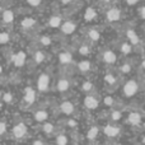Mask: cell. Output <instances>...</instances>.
Listing matches in <instances>:
<instances>
[{"label":"cell","instance_id":"7dc6e473","mask_svg":"<svg viewBox=\"0 0 145 145\" xmlns=\"http://www.w3.org/2000/svg\"><path fill=\"white\" fill-rule=\"evenodd\" d=\"M143 127H144V129H145V122H144V123H143Z\"/></svg>","mask_w":145,"mask_h":145},{"label":"cell","instance_id":"603a6c76","mask_svg":"<svg viewBox=\"0 0 145 145\" xmlns=\"http://www.w3.org/2000/svg\"><path fill=\"white\" fill-rule=\"evenodd\" d=\"M120 50H121V52H122L123 55H130L131 51H133V46H131L130 42H122Z\"/></svg>","mask_w":145,"mask_h":145},{"label":"cell","instance_id":"b9f144b4","mask_svg":"<svg viewBox=\"0 0 145 145\" xmlns=\"http://www.w3.org/2000/svg\"><path fill=\"white\" fill-rule=\"evenodd\" d=\"M32 145H43V143H42V141H41V140H36V141H35V143H33Z\"/></svg>","mask_w":145,"mask_h":145},{"label":"cell","instance_id":"5b68a950","mask_svg":"<svg viewBox=\"0 0 145 145\" xmlns=\"http://www.w3.org/2000/svg\"><path fill=\"white\" fill-rule=\"evenodd\" d=\"M103 133L106 134L107 136H110V138H115V136H117L118 134H120V127L116 125H106L105 129H103Z\"/></svg>","mask_w":145,"mask_h":145},{"label":"cell","instance_id":"d6986e66","mask_svg":"<svg viewBox=\"0 0 145 145\" xmlns=\"http://www.w3.org/2000/svg\"><path fill=\"white\" fill-rule=\"evenodd\" d=\"M95 17H97V12H95V9H93V8H88V9L85 10V13H84V19L85 20L90 22V20H93Z\"/></svg>","mask_w":145,"mask_h":145},{"label":"cell","instance_id":"7c38bea8","mask_svg":"<svg viewBox=\"0 0 145 145\" xmlns=\"http://www.w3.org/2000/svg\"><path fill=\"white\" fill-rule=\"evenodd\" d=\"M140 122H141V115L139 112H131L129 115V123H131L134 126H138L140 125Z\"/></svg>","mask_w":145,"mask_h":145},{"label":"cell","instance_id":"e575fe53","mask_svg":"<svg viewBox=\"0 0 145 145\" xmlns=\"http://www.w3.org/2000/svg\"><path fill=\"white\" fill-rule=\"evenodd\" d=\"M89 47L88 46H85V45H83V46H80V48H79V54L80 55H88L89 54Z\"/></svg>","mask_w":145,"mask_h":145},{"label":"cell","instance_id":"8fae6325","mask_svg":"<svg viewBox=\"0 0 145 145\" xmlns=\"http://www.w3.org/2000/svg\"><path fill=\"white\" fill-rule=\"evenodd\" d=\"M60 110H61V112L68 116L72 115V112H74V105L71 102H69V101H65V102H63L60 105Z\"/></svg>","mask_w":145,"mask_h":145},{"label":"cell","instance_id":"836d02e7","mask_svg":"<svg viewBox=\"0 0 145 145\" xmlns=\"http://www.w3.org/2000/svg\"><path fill=\"white\" fill-rule=\"evenodd\" d=\"M121 117H122V113H121L120 111H113V112L111 113V118H112V121H120Z\"/></svg>","mask_w":145,"mask_h":145},{"label":"cell","instance_id":"ab89813d","mask_svg":"<svg viewBox=\"0 0 145 145\" xmlns=\"http://www.w3.org/2000/svg\"><path fill=\"white\" fill-rule=\"evenodd\" d=\"M68 123H69V126H71V127H75V126H76V121H74V120H70Z\"/></svg>","mask_w":145,"mask_h":145},{"label":"cell","instance_id":"8d00e7d4","mask_svg":"<svg viewBox=\"0 0 145 145\" xmlns=\"http://www.w3.org/2000/svg\"><path fill=\"white\" fill-rule=\"evenodd\" d=\"M42 0H27V3L31 5V7H38L41 4Z\"/></svg>","mask_w":145,"mask_h":145},{"label":"cell","instance_id":"7bdbcfd3","mask_svg":"<svg viewBox=\"0 0 145 145\" xmlns=\"http://www.w3.org/2000/svg\"><path fill=\"white\" fill-rule=\"evenodd\" d=\"M72 0H61V3H63V4H69V3H71Z\"/></svg>","mask_w":145,"mask_h":145},{"label":"cell","instance_id":"c3c4849f","mask_svg":"<svg viewBox=\"0 0 145 145\" xmlns=\"http://www.w3.org/2000/svg\"><path fill=\"white\" fill-rule=\"evenodd\" d=\"M115 145H121V144H115Z\"/></svg>","mask_w":145,"mask_h":145},{"label":"cell","instance_id":"60d3db41","mask_svg":"<svg viewBox=\"0 0 145 145\" xmlns=\"http://www.w3.org/2000/svg\"><path fill=\"white\" fill-rule=\"evenodd\" d=\"M126 1H127V4H129V5H135L136 3L139 1V0H126Z\"/></svg>","mask_w":145,"mask_h":145},{"label":"cell","instance_id":"484cf974","mask_svg":"<svg viewBox=\"0 0 145 145\" xmlns=\"http://www.w3.org/2000/svg\"><path fill=\"white\" fill-rule=\"evenodd\" d=\"M42 130H43V133H45L46 135H51V134L54 133V125H52V123H50V122L43 123Z\"/></svg>","mask_w":145,"mask_h":145},{"label":"cell","instance_id":"7a4b0ae2","mask_svg":"<svg viewBox=\"0 0 145 145\" xmlns=\"http://www.w3.org/2000/svg\"><path fill=\"white\" fill-rule=\"evenodd\" d=\"M37 87L40 92H46L50 87V76L47 74H41L37 79Z\"/></svg>","mask_w":145,"mask_h":145},{"label":"cell","instance_id":"4fadbf2b","mask_svg":"<svg viewBox=\"0 0 145 145\" xmlns=\"http://www.w3.org/2000/svg\"><path fill=\"white\" fill-rule=\"evenodd\" d=\"M126 36H127V38H129V41H130V43L131 45H138L139 43V37H138V35H136V32L134 29H127L126 31Z\"/></svg>","mask_w":145,"mask_h":145},{"label":"cell","instance_id":"8992f818","mask_svg":"<svg viewBox=\"0 0 145 145\" xmlns=\"http://www.w3.org/2000/svg\"><path fill=\"white\" fill-rule=\"evenodd\" d=\"M36 101V92L33 90V88L28 87L25 88L24 90V102L27 103V105H32V103H35Z\"/></svg>","mask_w":145,"mask_h":145},{"label":"cell","instance_id":"74e56055","mask_svg":"<svg viewBox=\"0 0 145 145\" xmlns=\"http://www.w3.org/2000/svg\"><path fill=\"white\" fill-rule=\"evenodd\" d=\"M5 131H7V123L3 121V122L0 123V134H1V135H4Z\"/></svg>","mask_w":145,"mask_h":145},{"label":"cell","instance_id":"4dcf8cb0","mask_svg":"<svg viewBox=\"0 0 145 145\" xmlns=\"http://www.w3.org/2000/svg\"><path fill=\"white\" fill-rule=\"evenodd\" d=\"M12 101H13L12 93H9V92L3 93V102L7 103V105H10V103H12Z\"/></svg>","mask_w":145,"mask_h":145},{"label":"cell","instance_id":"7402d4cb","mask_svg":"<svg viewBox=\"0 0 145 145\" xmlns=\"http://www.w3.org/2000/svg\"><path fill=\"white\" fill-rule=\"evenodd\" d=\"M78 69H79L82 72H88L92 69V65H90V63L89 61H82V63H79L78 64Z\"/></svg>","mask_w":145,"mask_h":145},{"label":"cell","instance_id":"f1b7e54d","mask_svg":"<svg viewBox=\"0 0 145 145\" xmlns=\"http://www.w3.org/2000/svg\"><path fill=\"white\" fill-rule=\"evenodd\" d=\"M10 40V35L8 32H1L0 33V43L1 45H7Z\"/></svg>","mask_w":145,"mask_h":145},{"label":"cell","instance_id":"f546056e","mask_svg":"<svg viewBox=\"0 0 145 145\" xmlns=\"http://www.w3.org/2000/svg\"><path fill=\"white\" fill-rule=\"evenodd\" d=\"M105 82L107 83V84H110V85L116 84V76L115 75H112L111 72H108V74H106V76H105Z\"/></svg>","mask_w":145,"mask_h":145},{"label":"cell","instance_id":"9a60e30c","mask_svg":"<svg viewBox=\"0 0 145 145\" xmlns=\"http://www.w3.org/2000/svg\"><path fill=\"white\" fill-rule=\"evenodd\" d=\"M59 60H60L61 64H70L72 61V56L71 54L66 52V51H63V52H60V55H59Z\"/></svg>","mask_w":145,"mask_h":145},{"label":"cell","instance_id":"3957f363","mask_svg":"<svg viewBox=\"0 0 145 145\" xmlns=\"http://www.w3.org/2000/svg\"><path fill=\"white\" fill-rule=\"evenodd\" d=\"M25 134H27V126L23 122H18L17 125L13 127V135H14V138L22 139L25 136Z\"/></svg>","mask_w":145,"mask_h":145},{"label":"cell","instance_id":"d6a6232c","mask_svg":"<svg viewBox=\"0 0 145 145\" xmlns=\"http://www.w3.org/2000/svg\"><path fill=\"white\" fill-rule=\"evenodd\" d=\"M120 71L121 72H123V74H129V72L131 71V65L130 64H122V65L120 66Z\"/></svg>","mask_w":145,"mask_h":145},{"label":"cell","instance_id":"e0dca14e","mask_svg":"<svg viewBox=\"0 0 145 145\" xmlns=\"http://www.w3.org/2000/svg\"><path fill=\"white\" fill-rule=\"evenodd\" d=\"M14 20V13L13 10L10 9H7L3 12V22L4 23H12Z\"/></svg>","mask_w":145,"mask_h":145},{"label":"cell","instance_id":"f35d334b","mask_svg":"<svg viewBox=\"0 0 145 145\" xmlns=\"http://www.w3.org/2000/svg\"><path fill=\"white\" fill-rule=\"evenodd\" d=\"M139 15H140L143 19H145V7H141L140 9H139Z\"/></svg>","mask_w":145,"mask_h":145},{"label":"cell","instance_id":"f6af8a7d","mask_svg":"<svg viewBox=\"0 0 145 145\" xmlns=\"http://www.w3.org/2000/svg\"><path fill=\"white\" fill-rule=\"evenodd\" d=\"M103 1H105V3H110L111 0H103Z\"/></svg>","mask_w":145,"mask_h":145},{"label":"cell","instance_id":"d590c367","mask_svg":"<svg viewBox=\"0 0 145 145\" xmlns=\"http://www.w3.org/2000/svg\"><path fill=\"white\" fill-rule=\"evenodd\" d=\"M103 103H105L106 106H112L113 105V98L111 97V95H108V97H106L105 99H103Z\"/></svg>","mask_w":145,"mask_h":145},{"label":"cell","instance_id":"bcb514c9","mask_svg":"<svg viewBox=\"0 0 145 145\" xmlns=\"http://www.w3.org/2000/svg\"><path fill=\"white\" fill-rule=\"evenodd\" d=\"M143 143L145 144V136H144V138H143Z\"/></svg>","mask_w":145,"mask_h":145},{"label":"cell","instance_id":"ffe728a7","mask_svg":"<svg viewBox=\"0 0 145 145\" xmlns=\"http://www.w3.org/2000/svg\"><path fill=\"white\" fill-rule=\"evenodd\" d=\"M35 24H36V20L33 19V18H24V19L20 22V25H22L24 29H29V28H32Z\"/></svg>","mask_w":145,"mask_h":145},{"label":"cell","instance_id":"30bf717a","mask_svg":"<svg viewBox=\"0 0 145 145\" xmlns=\"http://www.w3.org/2000/svg\"><path fill=\"white\" fill-rule=\"evenodd\" d=\"M102 59H103V61H105L106 64H115L116 60H117V56H116V54L113 52V51L107 50V51L103 52Z\"/></svg>","mask_w":145,"mask_h":145},{"label":"cell","instance_id":"83f0119b","mask_svg":"<svg viewBox=\"0 0 145 145\" xmlns=\"http://www.w3.org/2000/svg\"><path fill=\"white\" fill-rule=\"evenodd\" d=\"M43 60H45V54H43L42 51H36L35 52V63L41 64V63H43Z\"/></svg>","mask_w":145,"mask_h":145},{"label":"cell","instance_id":"cb8c5ba5","mask_svg":"<svg viewBox=\"0 0 145 145\" xmlns=\"http://www.w3.org/2000/svg\"><path fill=\"white\" fill-rule=\"evenodd\" d=\"M68 143H69V139L65 134L57 135V138H56V144L57 145H68Z\"/></svg>","mask_w":145,"mask_h":145},{"label":"cell","instance_id":"ee69618b","mask_svg":"<svg viewBox=\"0 0 145 145\" xmlns=\"http://www.w3.org/2000/svg\"><path fill=\"white\" fill-rule=\"evenodd\" d=\"M141 68H143L144 70H145V60H143V61H141Z\"/></svg>","mask_w":145,"mask_h":145},{"label":"cell","instance_id":"ac0fdd59","mask_svg":"<svg viewBox=\"0 0 145 145\" xmlns=\"http://www.w3.org/2000/svg\"><path fill=\"white\" fill-rule=\"evenodd\" d=\"M47 117H48V113L45 110H40L35 113V120L37 122H43V121L47 120Z\"/></svg>","mask_w":145,"mask_h":145},{"label":"cell","instance_id":"277c9868","mask_svg":"<svg viewBox=\"0 0 145 145\" xmlns=\"http://www.w3.org/2000/svg\"><path fill=\"white\" fill-rule=\"evenodd\" d=\"M12 61H13V64H14L17 68L23 66L24 65V63H25V52L19 51V52L14 54V55L12 56Z\"/></svg>","mask_w":145,"mask_h":145},{"label":"cell","instance_id":"6da1fadb","mask_svg":"<svg viewBox=\"0 0 145 145\" xmlns=\"http://www.w3.org/2000/svg\"><path fill=\"white\" fill-rule=\"evenodd\" d=\"M138 90H139V85L135 80H129V82H126V84L123 85V94H125L126 97H133V95H135L136 93H138Z\"/></svg>","mask_w":145,"mask_h":145},{"label":"cell","instance_id":"1f68e13d","mask_svg":"<svg viewBox=\"0 0 145 145\" xmlns=\"http://www.w3.org/2000/svg\"><path fill=\"white\" fill-rule=\"evenodd\" d=\"M40 42H41V45H43V46H50L51 43H52V40H51V37H48V36H42V37L40 38Z\"/></svg>","mask_w":145,"mask_h":145},{"label":"cell","instance_id":"4316f807","mask_svg":"<svg viewBox=\"0 0 145 145\" xmlns=\"http://www.w3.org/2000/svg\"><path fill=\"white\" fill-rule=\"evenodd\" d=\"M94 89V85L92 84V82H84L82 85V90L85 93H90L92 90Z\"/></svg>","mask_w":145,"mask_h":145},{"label":"cell","instance_id":"d4e9b609","mask_svg":"<svg viewBox=\"0 0 145 145\" xmlns=\"http://www.w3.org/2000/svg\"><path fill=\"white\" fill-rule=\"evenodd\" d=\"M88 36H89V38L92 41H94V42L99 41V38H101L99 32H98V31H95V29H90L89 32H88Z\"/></svg>","mask_w":145,"mask_h":145},{"label":"cell","instance_id":"2e32d148","mask_svg":"<svg viewBox=\"0 0 145 145\" xmlns=\"http://www.w3.org/2000/svg\"><path fill=\"white\" fill-rule=\"evenodd\" d=\"M61 22H63L61 17H59V15H52V17L48 19V25L52 28H57V27H60V25H63Z\"/></svg>","mask_w":145,"mask_h":145},{"label":"cell","instance_id":"9c48e42d","mask_svg":"<svg viewBox=\"0 0 145 145\" xmlns=\"http://www.w3.org/2000/svg\"><path fill=\"white\" fill-rule=\"evenodd\" d=\"M75 29H76V24H75L74 22H71V20H66V22H64L63 25H61V31H63V33H65V35H70Z\"/></svg>","mask_w":145,"mask_h":145},{"label":"cell","instance_id":"ba28073f","mask_svg":"<svg viewBox=\"0 0 145 145\" xmlns=\"http://www.w3.org/2000/svg\"><path fill=\"white\" fill-rule=\"evenodd\" d=\"M120 18H121L120 9H117V8H111V9H108L107 19L110 20V22H117V20H120Z\"/></svg>","mask_w":145,"mask_h":145},{"label":"cell","instance_id":"5bb4252c","mask_svg":"<svg viewBox=\"0 0 145 145\" xmlns=\"http://www.w3.org/2000/svg\"><path fill=\"white\" fill-rule=\"evenodd\" d=\"M69 88H70V82H69L68 79H60L57 82V90L59 92H66V90H69Z\"/></svg>","mask_w":145,"mask_h":145},{"label":"cell","instance_id":"44dd1931","mask_svg":"<svg viewBox=\"0 0 145 145\" xmlns=\"http://www.w3.org/2000/svg\"><path fill=\"white\" fill-rule=\"evenodd\" d=\"M98 134H99V129H98L97 126H93V127H90L89 131H88L87 138L89 139V140H94V139L98 136Z\"/></svg>","mask_w":145,"mask_h":145},{"label":"cell","instance_id":"52a82bcc","mask_svg":"<svg viewBox=\"0 0 145 145\" xmlns=\"http://www.w3.org/2000/svg\"><path fill=\"white\" fill-rule=\"evenodd\" d=\"M83 103H84V106L88 108V110H95V108L99 106L98 101L95 99L93 95H87V97L84 98V101H83Z\"/></svg>","mask_w":145,"mask_h":145}]
</instances>
